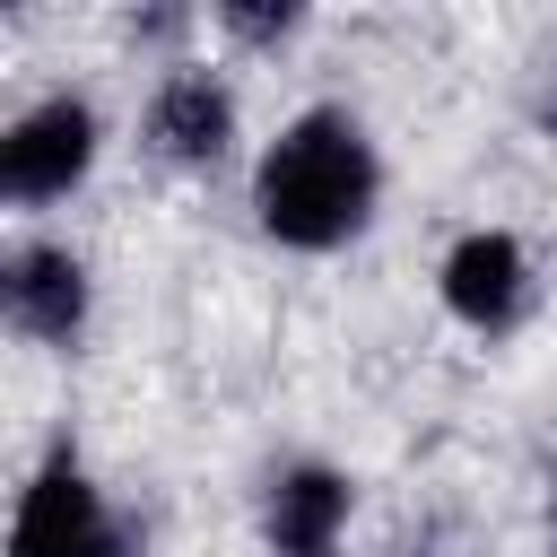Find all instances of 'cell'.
I'll list each match as a JSON object with an SVG mask.
<instances>
[{
  "label": "cell",
  "mask_w": 557,
  "mask_h": 557,
  "mask_svg": "<svg viewBox=\"0 0 557 557\" xmlns=\"http://www.w3.org/2000/svg\"><path fill=\"white\" fill-rule=\"evenodd\" d=\"M383 200V157L348 104H305L252 165V218L287 252H339Z\"/></svg>",
  "instance_id": "obj_1"
},
{
  "label": "cell",
  "mask_w": 557,
  "mask_h": 557,
  "mask_svg": "<svg viewBox=\"0 0 557 557\" xmlns=\"http://www.w3.org/2000/svg\"><path fill=\"white\" fill-rule=\"evenodd\" d=\"M9 557H131V540H122L104 487L78 470L70 444H52L44 470L26 479L17 522H9Z\"/></svg>",
  "instance_id": "obj_2"
},
{
  "label": "cell",
  "mask_w": 557,
  "mask_h": 557,
  "mask_svg": "<svg viewBox=\"0 0 557 557\" xmlns=\"http://www.w3.org/2000/svg\"><path fill=\"white\" fill-rule=\"evenodd\" d=\"M96 104L87 96H44L26 104L9 131H0V191L17 209H44V200H70L87 174H96Z\"/></svg>",
  "instance_id": "obj_3"
},
{
  "label": "cell",
  "mask_w": 557,
  "mask_h": 557,
  "mask_svg": "<svg viewBox=\"0 0 557 557\" xmlns=\"http://www.w3.org/2000/svg\"><path fill=\"white\" fill-rule=\"evenodd\" d=\"M348 513H357L348 470H331V461H287V470H270L261 540H270V557H339Z\"/></svg>",
  "instance_id": "obj_4"
},
{
  "label": "cell",
  "mask_w": 557,
  "mask_h": 557,
  "mask_svg": "<svg viewBox=\"0 0 557 557\" xmlns=\"http://www.w3.org/2000/svg\"><path fill=\"white\" fill-rule=\"evenodd\" d=\"M87 261L70 244H26L9 252V278H0V305H9V331L35 339V348H70L87 331Z\"/></svg>",
  "instance_id": "obj_5"
},
{
  "label": "cell",
  "mask_w": 557,
  "mask_h": 557,
  "mask_svg": "<svg viewBox=\"0 0 557 557\" xmlns=\"http://www.w3.org/2000/svg\"><path fill=\"white\" fill-rule=\"evenodd\" d=\"M435 287H444L453 322H470V331H513L522 305H531V261H522V244H513L505 226H479V235H461V244L444 252Z\"/></svg>",
  "instance_id": "obj_6"
},
{
  "label": "cell",
  "mask_w": 557,
  "mask_h": 557,
  "mask_svg": "<svg viewBox=\"0 0 557 557\" xmlns=\"http://www.w3.org/2000/svg\"><path fill=\"white\" fill-rule=\"evenodd\" d=\"M148 139L174 165H218L235 148V96H226V78L218 70H174L157 87V104H148Z\"/></svg>",
  "instance_id": "obj_7"
},
{
  "label": "cell",
  "mask_w": 557,
  "mask_h": 557,
  "mask_svg": "<svg viewBox=\"0 0 557 557\" xmlns=\"http://www.w3.org/2000/svg\"><path fill=\"white\" fill-rule=\"evenodd\" d=\"M218 17H226L235 35H287V26H296V9H218Z\"/></svg>",
  "instance_id": "obj_8"
},
{
  "label": "cell",
  "mask_w": 557,
  "mask_h": 557,
  "mask_svg": "<svg viewBox=\"0 0 557 557\" xmlns=\"http://www.w3.org/2000/svg\"><path fill=\"white\" fill-rule=\"evenodd\" d=\"M540 113H548V122H557V87H548V104H540Z\"/></svg>",
  "instance_id": "obj_9"
}]
</instances>
